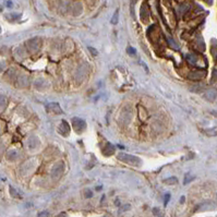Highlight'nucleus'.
<instances>
[{
    "instance_id": "1",
    "label": "nucleus",
    "mask_w": 217,
    "mask_h": 217,
    "mask_svg": "<svg viewBox=\"0 0 217 217\" xmlns=\"http://www.w3.org/2000/svg\"><path fill=\"white\" fill-rule=\"evenodd\" d=\"M118 159L121 160L122 163L132 165V166H141L142 164V160L139 157L130 155V154H126V153H119L118 154Z\"/></svg>"
},
{
    "instance_id": "2",
    "label": "nucleus",
    "mask_w": 217,
    "mask_h": 217,
    "mask_svg": "<svg viewBox=\"0 0 217 217\" xmlns=\"http://www.w3.org/2000/svg\"><path fill=\"white\" fill-rule=\"evenodd\" d=\"M72 124H73V128L78 133H81L82 131H84L86 127V123L83 119H80V118H73L72 119Z\"/></svg>"
},
{
    "instance_id": "3",
    "label": "nucleus",
    "mask_w": 217,
    "mask_h": 217,
    "mask_svg": "<svg viewBox=\"0 0 217 217\" xmlns=\"http://www.w3.org/2000/svg\"><path fill=\"white\" fill-rule=\"evenodd\" d=\"M216 207H217V205L215 204L214 202H204V203H202V204H200V205L196 207V211H199V212H204V211H213V210H215Z\"/></svg>"
},
{
    "instance_id": "4",
    "label": "nucleus",
    "mask_w": 217,
    "mask_h": 217,
    "mask_svg": "<svg viewBox=\"0 0 217 217\" xmlns=\"http://www.w3.org/2000/svg\"><path fill=\"white\" fill-rule=\"evenodd\" d=\"M63 168H65V166H63L62 163H60L59 165H56L53 169V172H51V176H53L54 179H57V178H59L61 176L62 171H63Z\"/></svg>"
},
{
    "instance_id": "5",
    "label": "nucleus",
    "mask_w": 217,
    "mask_h": 217,
    "mask_svg": "<svg viewBox=\"0 0 217 217\" xmlns=\"http://www.w3.org/2000/svg\"><path fill=\"white\" fill-rule=\"evenodd\" d=\"M46 109L50 112H54V114H62V110L60 108L59 104L58 103H50L48 105H46Z\"/></svg>"
},
{
    "instance_id": "6",
    "label": "nucleus",
    "mask_w": 217,
    "mask_h": 217,
    "mask_svg": "<svg viewBox=\"0 0 217 217\" xmlns=\"http://www.w3.org/2000/svg\"><path fill=\"white\" fill-rule=\"evenodd\" d=\"M60 134H62L63 136H67L68 134L70 133V128H69V124H68L67 121H61L59 126V129H58Z\"/></svg>"
},
{
    "instance_id": "7",
    "label": "nucleus",
    "mask_w": 217,
    "mask_h": 217,
    "mask_svg": "<svg viewBox=\"0 0 217 217\" xmlns=\"http://www.w3.org/2000/svg\"><path fill=\"white\" fill-rule=\"evenodd\" d=\"M204 97L207 100H210V102L215 100L217 97V90H215V88H208L207 91L205 92V94H204Z\"/></svg>"
},
{
    "instance_id": "8",
    "label": "nucleus",
    "mask_w": 217,
    "mask_h": 217,
    "mask_svg": "<svg viewBox=\"0 0 217 217\" xmlns=\"http://www.w3.org/2000/svg\"><path fill=\"white\" fill-rule=\"evenodd\" d=\"M103 153L105 154L106 156L112 155V154L115 153V146L111 145V144H107V145L103 148Z\"/></svg>"
},
{
    "instance_id": "9",
    "label": "nucleus",
    "mask_w": 217,
    "mask_h": 217,
    "mask_svg": "<svg viewBox=\"0 0 217 217\" xmlns=\"http://www.w3.org/2000/svg\"><path fill=\"white\" fill-rule=\"evenodd\" d=\"M163 182H164L165 184H168V186H172V184H177V183H178V179H177L176 177H170V178L165 179Z\"/></svg>"
},
{
    "instance_id": "10",
    "label": "nucleus",
    "mask_w": 217,
    "mask_h": 217,
    "mask_svg": "<svg viewBox=\"0 0 217 217\" xmlns=\"http://www.w3.org/2000/svg\"><path fill=\"white\" fill-rule=\"evenodd\" d=\"M118 18H119V9H117L116 11H115L114 15H112L111 20H110V23L111 24H117L118 23Z\"/></svg>"
},
{
    "instance_id": "11",
    "label": "nucleus",
    "mask_w": 217,
    "mask_h": 217,
    "mask_svg": "<svg viewBox=\"0 0 217 217\" xmlns=\"http://www.w3.org/2000/svg\"><path fill=\"white\" fill-rule=\"evenodd\" d=\"M204 76V72H193V73L190 74V79H193V80H196V79H201Z\"/></svg>"
},
{
    "instance_id": "12",
    "label": "nucleus",
    "mask_w": 217,
    "mask_h": 217,
    "mask_svg": "<svg viewBox=\"0 0 217 217\" xmlns=\"http://www.w3.org/2000/svg\"><path fill=\"white\" fill-rule=\"evenodd\" d=\"M20 17H21V14H19V13H9V14L6 15V18L10 21H14V20L19 19Z\"/></svg>"
},
{
    "instance_id": "13",
    "label": "nucleus",
    "mask_w": 217,
    "mask_h": 217,
    "mask_svg": "<svg viewBox=\"0 0 217 217\" xmlns=\"http://www.w3.org/2000/svg\"><path fill=\"white\" fill-rule=\"evenodd\" d=\"M193 179H194V176H192V175H191V174H187V175H186V177H184V181H183V183H184V184H188L189 182H191Z\"/></svg>"
},
{
    "instance_id": "14",
    "label": "nucleus",
    "mask_w": 217,
    "mask_h": 217,
    "mask_svg": "<svg viewBox=\"0 0 217 217\" xmlns=\"http://www.w3.org/2000/svg\"><path fill=\"white\" fill-rule=\"evenodd\" d=\"M6 105H7V99L3 96H0V108L3 109L6 107Z\"/></svg>"
},
{
    "instance_id": "15",
    "label": "nucleus",
    "mask_w": 217,
    "mask_h": 217,
    "mask_svg": "<svg viewBox=\"0 0 217 217\" xmlns=\"http://www.w3.org/2000/svg\"><path fill=\"white\" fill-rule=\"evenodd\" d=\"M187 57H188L187 59H188V61L190 62V63H192V65H194V63H195L196 58H195V56H194V55H188Z\"/></svg>"
},
{
    "instance_id": "16",
    "label": "nucleus",
    "mask_w": 217,
    "mask_h": 217,
    "mask_svg": "<svg viewBox=\"0 0 217 217\" xmlns=\"http://www.w3.org/2000/svg\"><path fill=\"white\" fill-rule=\"evenodd\" d=\"M10 194H11V195L13 196V198H18V199L20 198V195L18 194V192L14 190V189L12 188V187H10Z\"/></svg>"
},
{
    "instance_id": "17",
    "label": "nucleus",
    "mask_w": 217,
    "mask_h": 217,
    "mask_svg": "<svg viewBox=\"0 0 217 217\" xmlns=\"http://www.w3.org/2000/svg\"><path fill=\"white\" fill-rule=\"evenodd\" d=\"M84 196H85V198H87V199L92 198V196H93V192H92L91 190H88V189H86V190L84 191Z\"/></svg>"
},
{
    "instance_id": "18",
    "label": "nucleus",
    "mask_w": 217,
    "mask_h": 217,
    "mask_svg": "<svg viewBox=\"0 0 217 217\" xmlns=\"http://www.w3.org/2000/svg\"><path fill=\"white\" fill-rule=\"evenodd\" d=\"M169 199H170V194L169 193L165 194V196H164V204H165V206L168 204V202H169Z\"/></svg>"
},
{
    "instance_id": "19",
    "label": "nucleus",
    "mask_w": 217,
    "mask_h": 217,
    "mask_svg": "<svg viewBox=\"0 0 217 217\" xmlns=\"http://www.w3.org/2000/svg\"><path fill=\"white\" fill-rule=\"evenodd\" d=\"M130 208H131V206H130V204H126V205H123L121 208H120V213L126 212V211H129Z\"/></svg>"
},
{
    "instance_id": "20",
    "label": "nucleus",
    "mask_w": 217,
    "mask_h": 217,
    "mask_svg": "<svg viewBox=\"0 0 217 217\" xmlns=\"http://www.w3.org/2000/svg\"><path fill=\"white\" fill-rule=\"evenodd\" d=\"M168 41H169V44L171 45V47H174L175 49H178V48H179V47H178V45H177V44L174 42V39H172V38H168Z\"/></svg>"
},
{
    "instance_id": "21",
    "label": "nucleus",
    "mask_w": 217,
    "mask_h": 217,
    "mask_svg": "<svg viewBox=\"0 0 217 217\" xmlns=\"http://www.w3.org/2000/svg\"><path fill=\"white\" fill-rule=\"evenodd\" d=\"M127 51H128V54H130V55H134V54L136 53L135 49H134L133 47H131V46H129V47L127 48Z\"/></svg>"
},
{
    "instance_id": "22",
    "label": "nucleus",
    "mask_w": 217,
    "mask_h": 217,
    "mask_svg": "<svg viewBox=\"0 0 217 217\" xmlns=\"http://www.w3.org/2000/svg\"><path fill=\"white\" fill-rule=\"evenodd\" d=\"M48 216H49V212H47V211H44V212H41L38 214V217H48Z\"/></svg>"
},
{
    "instance_id": "23",
    "label": "nucleus",
    "mask_w": 217,
    "mask_h": 217,
    "mask_svg": "<svg viewBox=\"0 0 217 217\" xmlns=\"http://www.w3.org/2000/svg\"><path fill=\"white\" fill-rule=\"evenodd\" d=\"M131 12H132V15L134 17V0L131 1Z\"/></svg>"
},
{
    "instance_id": "24",
    "label": "nucleus",
    "mask_w": 217,
    "mask_h": 217,
    "mask_svg": "<svg viewBox=\"0 0 217 217\" xmlns=\"http://www.w3.org/2000/svg\"><path fill=\"white\" fill-rule=\"evenodd\" d=\"M88 49H90V51H91L92 54H94V55H97V51H96V50L94 49V48L90 47V48H88Z\"/></svg>"
},
{
    "instance_id": "25",
    "label": "nucleus",
    "mask_w": 217,
    "mask_h": 217,
    "mask_svg": "<svg viewBox=\"0 0 217 217\" xmlns=\"http://www.w3.org/2000/svg\"><path fill=\"white\" fill-rule=\"evenodd\" d=\"M57 217H68V215H67V213H60Z\"/></svg>"
},
{
    "instance_id": "26",
    "label": "nucleus",
    "mask_w": 217,
    "mask_h": 217,
    "mask_svg": "<svg viewBox=\"0 0 217 217\" xmlns=\"http://www.w3.org/2000/svg\"><path fill=\"white\" fill-rule=\"evenodd\" d=\"M7 5H8V7H12V3H11V1H7Z\"/></svg>"
},
{
    "instance_id": "27",
    "label": "nucleus",
    "mask_w": 217,
    "mask_h": 217,
    "mask_svg": "<svg viewBox=\"0 0 217 217\" xmlns=\"http://www.w3.org/2000/svg\"><path fill=\"white\" fill-rule=\"evenodd\" d=\"M180 202H181V203L184 202V196H182V198H181V201H180Z\"/></svg>"
},
{
    "instance_id": "28",
    "label": "nucleus",
    "mask_w": 217,
    "mask_h": 217,
    "mask_svg": "<svg viewBox=\"0 0 217 217\" xmlns=\"http://www.w3.org/2000/svg\"><path fill=\"white\" fill-rule=\"evenodd\" d=\"M212 114H213V115H215V116H217V112H215V111H213Z\"/></svg>"
},
{
    "instance_id": "29",
    "label": "nucleus",
    "mask_w": 217,
    "mask_h": 217,
    "mask_svg": "<svg viewBox=\"0 0 217 217\" xmlns=\"http://www.w3.org/2000/svg\"><path fill=\"white\" fill-rule=\"evenodd\" d=\"M0 32H1V27H0Z\"/></svg>"
}]
</instances>
